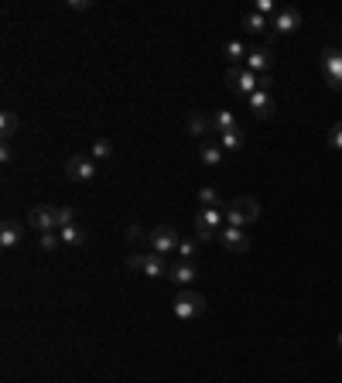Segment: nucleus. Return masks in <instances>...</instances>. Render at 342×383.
<instances>
[{"instance_id": "obj_1", "label": "nucleus", "mask_w": 342, "mask_h": 383, "mask_svg": "<svg viewBox=\"0 0 342 383\" xmlns=\"http://www.w3.org/2000/svg\"><path fill=\"white\" fill-rule=\"evenodd\" d=\"M257 219H261V202L254 195H237V199L226 202V226L243 230V226H250Z\"/></svg>"}, {"instance_id": "obj_2", "label": "nucleus", "mask_w": 342, "mask_h": 383, "mask_svg": "<svg viewBox=\"0 0 342 383\" xmlns=\"http://www.w3.org/2000/svg\"><path fill=\"white\" fill-rule=\"evenodd\" d=\"M226 86H230V93L250 100L254 93H261V76L250 72L246 65H230V69H226Z\"/></svg>"}, {"instance_id": "obj_3", "label": "nucleus", "mask_w": 342, "mask_h": 383, "mask_svg": "<svg viewBox=\"0 0 342 383\" xmlns=\"http://www.w3.org/2000/svg\"><path fill=\"white\" fill-rule=\"evenodd\" d=\"M171 308H175V315L178 318H185V322H192V318H202L206 315V298L199 294V291H188V287H182L178 294H175V301H171Z\"/></svg>"}, {"instance_id": "obj_4", "label": "nucleus", "mask_w": 342, "mask_h": 383, "mask_svg": "<svg viewBox=\"0 0 342 383\" xmlns=\"http://www.w3.org/2000/svg\"><path fill=\"white\" fill-rule=\"evenodd\" d=\"M223 219H226L223 209H199L195 212V233H199V240H219Z\"/></svg>"}, {"instance_id": "obj_5", "label": "nucleus", "mask_w": 342, "mask_h": 383, "mask_svg": "<svg viewBox=\"0 0 342 383\" xmlns=\"http://www.w3.org/2000/svg\"><path fill=\"white\" fill-rule=\"evenodd\" d=\"M318 65H322V76H325V82H329V89L342 93V51L339 48H322Z\"/></svg>"}, {"instance_id": "obj_6", "label": "nucleus", "mask_w": 342, "mask_h": 383, "mask_svg": "<svg viewBox=\"0 0 342 383\" xmlns=\"http://www.w3.org/2000/svg\"><path fill=\"white\" fill-rule=\"evenodd\" d=\"M27 226L38 233H58V205H34L27 212Z\"/></svg>"}, {"instance_id": "obj_7", "label": "nucleus", "mask_w": 342, "mask_h": 383, "mask_svg": "<svg viewBox=\"0 0 342 383\" xmlns=\"http://www.w3.org/2000/svg\"><path fill=\"white\" fill-rule=\"evenodd\" d=\"M96 171H100V164L93 157H86V154H76V157L65 161V178L69 181H93Z\"/></svg>"}, {"instance_id": "obj_8", "label": "nucleus", "mask_w": 342, "mask_h": 383, "mask_svg": "<svg viewBox=\"0 0 342 383\" xmlns=\"http://www.w3.org/2000/svg\"><path fill=\"white\" fill-rule=\"evenodd\" d=\"M178 233H175V226H168V223H161V226H154L151 230V247H154V254L168 257L171 250H178Z\"/></svg>"}, {"instance_id": "obj_9", "label": "nucleus", "mask_w": 342, "mask_h": 383, "mask_svg": "<svg viewBox=\"0 0 342 383\" xmlns=\"http://www.w3.org/2000/svg\"><path fill=\"white\" fill-rule=\"evenodd\" d=\"M270 65H274V41L270 45H254L250 55H246V69L257 72V76H267Z\"/></svg>"}, {"instance_id": "obj_10", "label": "nucleus", "mask_w": 342, "mask_h": 383, "mask_svg": "<svg viewBox=\"0 0 342 383\" xmlns=\"http://www.w3.org/2000/svg\"><path fill=\"white\" fill-rule=\"evenodd\" d=\"M219 243L230 250V254H250V236L237 226H226V230L219 233Z\"/></svg>"}, {"instance_id": "obj_11", "label": "nucleus", "mask_w": 342, "mask_h": 383, "mask_svg": "<svg viewBox=\"0 0 342 383\" xmlns=\"http://www.w3.org/2000/svg\"><path fill=\"white\" fill-rule=\"evenodd\" d=\"M270 27H274V34H291V31H298V27H301V14H298L294 7H281V11L274 14Z\"/></svg>"}, {"instance_id": "obj_12", "label": "nucleus", "mask_w": 342, "mask_h": 383, "mask_svg": "<svg viewBox=\"0 0 342 383\" xmlns=\"http://www.w3.org/2000/svg\"><path fill=\"white\" fill-rule=\"evenodd\" d=\"M25 226H27V223L4 219V223H0V247H4V250H14V247L25 240Z\"/></svg>"}, {"instance_id": "obj_13", "label": "nucleus", "mask_w": 342, "mask_h": 383, "mask_svg": "<svg viewBox=\"0 0 342 383\" xmlns=\"http://www.w3.org/2000/svg\"><path fill=\"white\" fill-rule=\"evenodd\" d=\"M185 127H188V134H192V137H202V141H209L212 117H209V113H202V110H192V113H188V120H185Z\"/></svg>"}, {"instance_id": "obj_14", "label": "nucleus", "mask_w": 342, "mask_h": 383, "mask_svg": "<svg viewBox=\"0 0 342 383\" xmlns=\"http://www.w3.org/2000/svg\"><path fill=\"white\" fill-rule=\"evenodd\" d=\"M246 106H250V113H254L257 120H270V117H274V96H270V93H254V96L246 100Z\"/></svg>"}, {"instance_id": "obj_15", "label": "nucleus", "mask_w": 342, "mask_h": 383, "mask_svg": "<svg viewBox=\"0 0 342 383\" xmlns=\"http://www.w3.org/2000/svg\"><path fill=\"white\" fill-rule=\"evenodd\" d=\"M199 157H202V164H209V168L223 164V148H219V141H216V137L202 141V144H199Z\"/></svg>"}, {"instance_id": "obj_16", "label": "nucleus", "mask_w": 342, "mask_h": 383, "mask_svg": "<svg viewBox=\"0 0 342 383\" xmlns=\"http://www.w3.org/2000/svg\"><path fill=\"white\" fill-rule=\"evenodd\" d=\"M168 278L178 284V291H182V287H188V284L199 278V271H195V264H185V260H182V264H175V267H171V274H168Z\"/></svg>"}, {"instance_id": "obj_17", "label": "nucleus", "mask_w": 342, "mask_h": 383, "mask_svg": "<svg viewBox=\"0 0 342 383\" xmlns=\"http://www.w3.org/2000/svg\"><path fill=\"white\" fill-rule=\"evenodd\" d=\"M171 274V267H168V260L161 254H147V264H144V278H168Z\"/></svg>"}, {"instance_id": "obj_18", "label": "nucleus", "mask_w": 342, "mask_h": 383, "mask_svg": "<svg viewBox=\"0 0 342 383\" xmlns=\"http://www.w3.org/2000/svg\"><path fill=\"white\" fill-rule=\"evenodd\" d=\"M230 130H237V117H233L230 110H216V113H212V137L230 134Z\"/></svg>"}, {"instance_id": "obj_19", "label": "nucleus", "mask_w": 342, "mask_h": 383, "mask_svg": "<svg viewBox=\"0 0 342 383\" xmlns=\"http://www.w3.org/2000/svg\"><path fill=\"white\" fill-rule=\"evenodd\" d=\"M223 55L230 58V65H243V62H246V55H250V48H246L243 41H226Z\"/></svg>"}, {"instance_id": "obj_20", "label": "nucleus", "mask_w": 342, "mask_h": 383, "mask_svg": "<svg viewBox=\"0 0 342 383\" xmlns=\"http://www.w3.org/2000/svg\"><path fill=\"white\" fill-rule=\"evenodd\" d=\"M216 141H219L223 151H239V148H243V130L237 127V130H230V134H219Z\"/></svg>"}, {"instance_id": "obj_21", "label": "nucleus", "mask_w": 342, "mask_h": 383, "mask_svg": "<svg viewBox=\"0 0 342 383\" xmlns=\"http://www.w3.org/2000/svg\"><path fill=\"white\" fill-rule=\"evenodd\" d=\"M199 205L202 209H223V195H219V188H199Z\"/></svg>"}, {"instance_id": "obj_22", "label": "nucleus", "mask_w": 342, "mask_h": 383, "mask_svg": "<svg viewBox=\"0 0 342 383\" xmlns=\"http://www.w3.org/2000/svg\"><path fill=\"white\" fill-rule=\"evenodd\" d=\"M62 233V243H65V247H82V243H86V230H82L79 223H76V226H65V230H58Z\"/></svg>"}, {"instance_id": "obj_23", "label": "nucleus", "mask_w": 342, "mask_h": 383, "mask_svg": "<svg viewBox=\"0 0 342 383\" xmlns=\"http://www.w3.org/2000/svg\"><path fill=\"white\" fill-rule=\"evenodd\" d=\"M243 27H246L250 34H263V31H267V18L254 11V14H246V18H243Z\"/></svg>"}, {"instance_id": "obj_24", "label": "nucleus", "mask_w": 342, "mask_h": 383, "mask_svg": "<svg viewBox=\"0 0 342 383\" xmlns=\"http://www.w3.org/2000/svg\"><path fill=\"white\" fill-rule=\"evenodd\" d=\"M113 157V141L110 137H100L96 144H93V161H110Z\"/></svg>"}, {"instance_id": "obj_25", "label": "nucleus", "mask_w": 342, "mask_h": 383, "mask_svg": "<svg viewBox=\"0 0 342 383\" xmlns=\"http://www.w3.org/2000/svg\"><path fill=\"white\" fill-rule=\"evenodd\" d=\"M14 130H18V113L14 110H4L0 113V134L4 137H14Z\"/></svg>"}, {"instance_id": "obj_26", "label": "nucleus", "mask_w": 342, "mask_h": 383, "mask_svg": "<svg viewBox=\"0 0 342 383\" xmlns=\"http://www.w3.org/2000/svg\"><path fill=\"white\" fill-rule=\"evenodd\" d=\"M38 247H41L45 254H52V250H58V247H65V243H62V233H41Z\"/></svg>"}, {"instance_id": "obj_27", "label": "nucleus", "mask_w": 342, "mask_h": 383, "mask_svg": "<svg viewBox=\"0 0 342 383\" xmlns=\"http://www.w3.org/2000/svg\"><path fill=\"white\" fill-rule=\"evenodd\" d=\"M178 257H182L185 264H192V260L199 257V243H195V240H182V243H178Z\"/></svg>"}, {"instance_id": "obj_28", "label": "nucleus", "mask_w": 342, "mask_h": 383, "mask_svg": "<svg viewBox=\"0 0 342 383\" xmlns=\"http://www.w3.org/2000/svg\"><path fill=\"white\" fill-rule=\"evenodd\" d=\"M65 226H76V209L58 205V230H65Z\"/></svg>"}, {"instance_id": "obj_29", "label": "nucleus", "mask_w": 342, "mask_h": 383, "mask_svg": "<svg viewBox=\"0 0 342 383\" xmlns=\"http://www.w3.org/2000/svg\"><path fill=\"white\" fill-rule=\"evenodd\" d=\"M329 148H332V151H342V120L332 124V130H329Z\"/></svg>"}, {"instance_id": "obj_30", "label": "nucleus", "mask_w": 342, "mask_h": 383, "mask_svg": "<svg viewBox=\"0 0 342 383\" xmlns=\"http://www.w3.org/2000/svg\"><path fill=\"white\" fill-rule=\"evenodd\" d=\"M144 264H147V254H137V250L127 254V267H131V271H144Z\"/></svg>"}, {"instance_id": "obj_31", "label": "nucleus", "mask_w": 342, "mask_h": 383, "mask_svg": "<svg viewBox=\"0 0 342 383\" xmlns=\"http://www.w3.org/2000/svg\"><path fill=\"white\" fill-rule=\"evenodd\" d=\"M277 11H281V7H277L274 0H257V14H263V18H267V14H277Z\"/></svg>"}, {"instance_id": "obj_32", "label": "nucleus", "mask_w": 342, "mask_h": 383, "mask_svg": "<svg viewBox=\"0 0 342 383\" xmlns=\"http://www.w3.org/2000/svg\"><path fill=\"white\" fill-rule=\"evenodd\" d=\"M65 7H69V11H89L93 4H89V0H69Z\"/></svg>"}, {"instance_id": "obj_33", "label": "nucleus", "mask_w": 342, "mask_h": 383, "mask_svg": "<svg viewBox=\"0 0 342 383\" xmlns=\"http://www.w3.org/2000/svg\"><path fill=\"white\" fill-rule=\"evenodd\" d=\"M127 243H140V226H127Z\"/></svg>"}, {"instance_id": "obj_34", "label": "nucleus", "mask_w": 342, "mask_h": 383, "mask_svg": "<svg viewBox=\"0 0 342 383\" xmlns=\"http://www.w3.org/2000/svg\"><path fill=\"white\" fill-rule=\"evenodd\" d=\"M0 161H4V164H7V161H11V144H7V141H4V144H0Z\"/></svg>"}, {"instance_id": "obj_35", "label": "nucleus", "mask_w": 342, "mask_h": 383, "mask_svg": "<svg viewBox=\"0 0 342 383\" xmlns=\"http://www.w3.org/2000/svg\"><path fill=\"white\" fill-rule=\"evenodd\" d=\"M339 346H342V332H339Z\"/></svg>"}]
</instances>
